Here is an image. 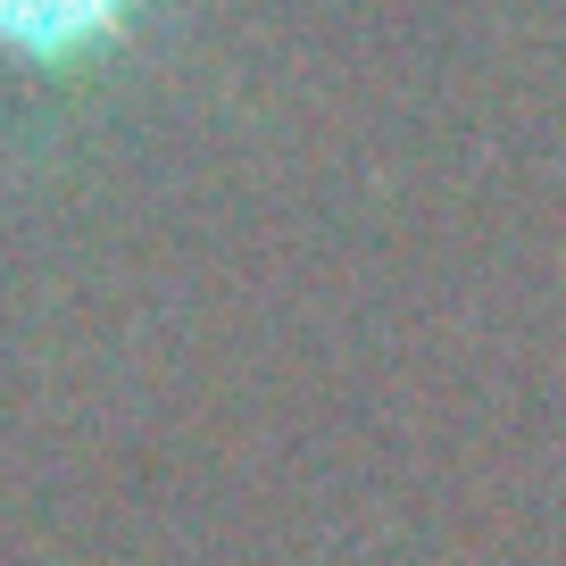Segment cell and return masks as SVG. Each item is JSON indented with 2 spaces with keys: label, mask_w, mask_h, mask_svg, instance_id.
<instances>
[{
  "label": "cell",
  "mask_w": 566,
  "mask_h": 566,
  "mask_svg": "<svg viewBox=\"0 0 566 566\" xmlns=\"http://www.w3.org/2000/svg\"><path fill=\"white\" fill-rule=\"evenodd\" d=\"M159 0H0V75L75 84L150 25Z\"/></svg>",
  "instance_id": "1"
}]
</instances>
